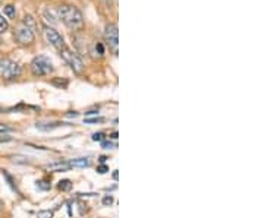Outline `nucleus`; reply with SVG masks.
Wrapping results in <instances>:
<instances>
[{"instance_id": "9b49d317", "label": "nucleus", "mask_w": 264, "mask_h": 218, "mask_svg": "<svg viewBox=\"0 0 264 218\" xmlns=\"http://www.w3.org/2000/svg\"><path fill=\"white\" fill-rule=\"evenodd\" d=\"M12 161H13V163H19V164H30L28 157L24 156H13L12 157Z\"/></svg>"}, {"instance_id": "f257e3e1", "label": "nucleus", "mask_w": 264, "mask_h": 218, "mask_svg": "<svg viewBox=\"0 0 264 218\" xmlns=\"http://www.w3.org/2000/svg\"><path fill=\"white\" fill-rule=\"evenodd\" d=\"M58 18L62 19V22L65 24L66 27L73 30V31L82 30L84 24H85L82 12L73 4H61L58 7Z\"/></svg>"}, {"instance_id": "2eb2a0df", "label": "nucleus", "mask_w": 264, "mask_h": 218, "mask_svg": "<svg viewBox=\"0 0 264 218\" xmlns=\"http://www.w3.org/2000/svg\"><path fill=\"white\" fill-rule=\"evenodd\" d=\"M7 28H9L7 19H4V18H3V15H0V34H3V32L7 31Z\"/></svg>"}, {"instance_id": "412c9836", "label": "nucleus", "mask_w": 264, "mask_h": 218, "mask_svg": "<svg viewBox=\"0 0 264 218\" xmlns=\"http://www.w3.org/2000/svg\"><path fill=\"white\" fill-rule=\"evenodd\" d=\"M104 148H110V147H113V148H116V144H112V142H107V141H103V144H101Z\"/></svg>"}, {"instance_id": "5701e85b", "label": "nucleus", "mask_w": 264, "mask_h": 218, "mask_svg": "<svg viewBox=\"0 0 264 218\" xmlns=\"http://www.w3.org/2000/svg\"><path fill=\"white\" fill-rule=\"evenodd\" d=\"M113 179H115V180H118V171H115V173H113Z\"/></svg>"}, {"instance_id": "aec40b11", "label": "nucleus", "mask_w": 264, "mask_h": 218, "mask_svg": "<svg viewBox=\"0 0 264 218\" xmlns=\"http://www.w3.org/2000/svg\"><path fill=\"white\" fill-rule=\"evenodd\" d=\"M113 202V198L112 196H106V198H103V204L104 205H110Z\"/></svg>"}, {"instance_id": "7ed1b4c3", "label": "nucleus", "mask_w": 264, "mask_h": 218, "mask_svg": "<svg viewBox=\"0 0 264 218\" xmlns=\"http://www.w3.org/2000/svg\"><path fill=\"white\" fill-rule=\"evenodd\" d=\"M0 73L4 81H12L21 76L22 67L19 66V63L13 62L12 59L3 57L0 59Z\"/></svg>"}, {"instance_id": "f03ea898", "label": "nucleus", "mask_w": 264, "mask_h": 218, "mask_svg": "<svg viewBox=\"0 0 264 218\" xmlns=\"http://www.w3.org/2000/svg\"><path fill=\"white\" fill-rule=\"evenodd\" d=\"M37 24L31 15H25L24 19L16 25L13 31V38L19 46H31L35 41Z\"/></svg>"}, {"instance_id": "b1692460", "label": "nucleus", "mask_w": 264, "mask_h": 218, "mask_svg": "<svg viewBox=\"0 0 264 218\" xmlns=\"http://www.w3.org/2000/svg\"><path fill=\"white\" fill-rule=\"evenodd\" d=\"M0 211H1V202H0Z\"/></svg>"}, {"instance_id": "ddd939ff", "label": "nucleus", "mask_w": 264, "mask_h": 218, "mask_svg": "<svg viewBox=\"0 0 264 218\" xmlns=\"http://www.w3.org/2000/svg\"><path fill=\"white\" fill-rule=\"evenodd\" d=\"M61 125H62V123H49L47 126H43L41 123H37V129H40V130H52V129H55V127H59Z\"/></svg>"}, {"instance_id": "6ab92c4d", "label": "nucleus", "mask_w": 264, "mask_h": 218, "mask_svg": "<svg viewBox=\"0 0 264 218\" xmlns=\"http://www.w3.org/2000/svg\"><path fill=\"white\" fill-rule=\"evenodd\" d=\"M97 171H99L100 174H104V173L109 171V167H107V165H100L99 168H97Z\"/></svg>"}, {"instance_id": "4be33fe9", "label": "nucleus", "mask_w": 264, "mask_h": 218, "mask_svg": "<svg viewBox=\"0 0 264 218\" xmlns=\"http://www.w3.org/2000/svg\"><path fill=\"white\" fill-rule=\"evenodd\" d=\"M6 130H9V127H7V126H4V125H1V123H0V132H6Z\"/></svg>"}, {"instance_id": "1a4fd4ad", "label": "nucleus", "mask_w": 264, "mask_h": 218, "mask_svg": "<svg viewBox=\"0 0 264 218\" xmlns=\"http://www.w3.org/2000/svg\"><path fill=\"white\" fill-rule=\"evenodd\" d=\"M67 163H69L70 168H72V167H79V168H82V167H88V165H90V160H88V158H75V160H70V161H67Z\"/></svg>"}, {"instance_id": "0eeeda50", "label": "nucleus", "mask_w": 264, "mask_h": 218, "mask_svg": "<svg viewBox=\"0 0 264 218\" xmlns=\"http://www.w3.org/2000/svg\"><path fill=\"white\" fill-rule=\"evenodd\" d=\"M104 38L109 44V49L115 56H118V49H119V31L116 24H107L104 28Z\"/></svg>"}, {"instance_id": "6e6552de", "label": "nucleus", "mask_w": 264, "mask_h": 218, "mask_svg": "<svg viewBox=\"0 0 264 218\" xmlns=\"http://www.w3.org/2000/svg\"><path fill=\"white\" fill-rule=\"evenodd\" d=\"M46 168L47 170H50V171H67L69 168H70V165H69V163H53V164H49V165H46Z\"/></svg>"}, {"instance_id": "dca6fc26", "label": "nucleus", "mask_w": 264, "mask_h": 218, "mask_svg": "<svg viewBox=\"0 0 264 218\" xmlns=\"http://www.w3.org/2000/svg\"><path fill=\"white\" fill-rule=\"evenodd\" d=\"M72 187V183L69 182V180H62V182H59V189L61 190H69Z\"/></svg>"}, {"instance_id": "f3484780", "label": "nucleus", "mask_w": 264, "mask_h": 218, "mask_svg": "<svg viewBox=\"0 0 264 218\" xmlns=\"http://www.w3.org/2000/svg\"><path fill=\"white\" fill-rule=\"evenodd\" d=\"M103 117H93V119H85V123H103Z\"/></svg>"}, {"instance_id": "a211bd4d", "label": "nucleus", "mask_w": 264, "mask_h": 218, "mask_svg": "<svg viewBox=\"0 0 264 218\" xmlns=\"http://www.w3.org/2000/svg\"><path fill=\"white\" fill-rule=\"evenodd\" d=\"M93 141H104V133H94Z\"/></svg>"}, {"instance_id": "423d86ee", "label": "nucleus", "mask_w": 264, "mask_h": 218, "mask_svg": "<svg viewBox=\"0 0 264 218\" xmlns=\"http://www.w3.org/2000/svg\"><path fill=\"white\" fill-rule=\"evenodd\" d=\"M43 35H44L46 41H47L50 46H53L56 50L61 52V50L65 47V40H64V37L56 31L53 27H50V25H43Z\"/></svg>"}, {"instance_id": "39448f33", "label": "nucleus", "mask_w": 264, "mask_h": 218, "mask_svg": "<svg viewBox=\"0 0 264 218\" xmlns=\"http://www.w3.org/2000/svg\"><path fill=\"white\" fill-rule=\"evenodd\" d=\"M31 72L34 76H46L53 72V63L47 56H37L31 62Z\"/></svg>"}, {"instance_id": "20e7f679", "label": "nucleus", "mask_w": 264, "mask_h": 218, "mask_svg": "<svg viewBox=\"0 0 264 218\" xmlns=\"http://www.w3.org/2000/svg\"><path fill=\"white\" fill-rule=\"evenodd\" d=\"M61 56H62V59L70 66V69L73 70V73L81 75V73L84 72L85 66H84V62H82V59H81L79 54H76L75 52H72V50L67 49V47H64V49L61 50Z\"/></svg>"}, {"instance_id": "4468645a", "label": "nucleus", "mask_w": 264, "mask_h": 218, "mask_svg": "<svg viewBox=\"0 0 264 218\" xmlns=\"http://www.w3.org/2000/svg\"><path fill=\"white\" fill-rule=\"evenodd\" d=\"M94 53H96L99 57H103V56H104V47H103L101 43H96V44H94Z\"/></svg>"}, {"instance_id": "f8f14e48", "label": "nucleus", "mask_w": 264, "mask_h": 218, "mask_svg": "<svg viewBox=\"0 0 264 218\" xmlns=\"http://www.w3.org/2000/svg\"><path fill=\"white\" fill-rule=\"evenodd\" d=\"M55 217V213L50 211V210H43L37 214V218H53Z\"/></svg>"}, {"instance_id": "9d476101", "label": "nucleus", "mask_w": 264, "mask_h": 218, "mask_svg": "<svg viewBox=\"0 0 264 218\" xmlns=\"http://www.w3.org/2000/svg\"><path fill=\"white\" fill-rule=\"evenodd\" d=\"M3 12H4V15L7 16V18H15V15H16V9H15V6L13 4H6L4 7H3Z\"/></svg>"}]
</instances>
